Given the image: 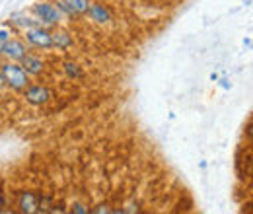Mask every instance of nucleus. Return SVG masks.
Here are the masks:
<instances>
[{"mask_svg": "<svg viewBox=\"0 0 253 214\" xmlns=\"http://www.w3.org/2000/svg\"><path fill=\"white\" fill-rule=\"evenodd\" d=\"M220 86H222V88H230V84H228V80H220Z\"/></svg>", "mask_w": 253, "mask_h": 214, "instance_id": "f3484780", "label": "nucleus"}, {"mask_svg": "<svg viewBox=\"0 0 253 214\" xmlns=\"http://www.w3.org/2000/svg\"><path fill=\"white\" fill-rule=\"evenodd\" d=\"M70 207H72L70 211H72L74 214H90V207H86V205L80 203V201H74Z\"/></svg>", "mask_w": 253, "mask_h": 214, "instance_id": "4468645a", "label": "nucleus"}, {"mask_svg": "<svg viewBox=\"0 0 253 214\" xmlns=\"http://www.w3.org/2000/svg\"><path fill=\"white\" fill-rule=\"evenodd\" d=\"M22 95H24L26 103H30L33 107H45L53 99V92L47 84H33V82L22 92Z\"/></svg>", "mask_w": 253, "mask_h": 214, "instance_id": "39448f33", "label": "nucleus"}, {"mask_svg": "<svg viewBox=\"0 0 253 214\" xmlns=\"http://www.w3.org/2000/svg\"><path fill=\"white\" fill-rule=\"evenodd\" d=\"M86 16H88L94 24H97V26H109L111 20H113V14H111L109 6H107L105 2H101V0H92V2H90V8H88Z\"/></svg>", "mask_w": 253, "mask_h": 214, "instance_id": "423d86ee", "label": "nucleus"}, {"mask_svg": "<svg viewBox=\"0 0 253 214\" xmlns=\"http://www.w3.org/2000/svg\"><path fill=\"white\" fill-rule=\"evenodd\" d=\"M30 14L35 18V22L43 28H57V26H63V14L61 10L55 6L53 0H35L30 8Z\"/></svg>", "mask_w": 253, "mask_h": 214, "instance_id": "f03ea898", "label": "nucleus"}, {"mask_svg": "<svg viewBox=\"0 0 253 214\" xmlns=\"http://www.w3.org/2000/svg\"><path fill=\"white\" fill-rule=\"evenodd\" d=\"M0 72H2V80H4V88L14 93H22L30 84H32V76L24 70V66L20 62L2 61L0 62Z\"/></svg>", "mask_w": 253, "mask_h": 214, "instance_id": "f257e3e1", "label": "nucleus"}, {"mask_svg": "<svg viewBox=\"0 0 253 214\" xmlns=\"http://www.w3.org/2000/svg\"><path fill=\"white\" fill-rule=\"evenodd\" d=\"M39 199L41 195L37 191H32V189H24L18 193V211L24 214H33V213H39Z\"/></svg>", "mask_w": 253, "mask_h": 214, "instance_id": "0eeeda50", "label": "nucleus"}, {"mask_svg": "<svg viewBox=\"0 0 253 214\" xmlns=\"http://www.w3.org/2000/svg\"><path fill=\"white\" fill-rule=\"evenodd\" d=\"M24 41L28 43L30 49L37 51H51L53 49V39H51V30L43 26H33L30 30L22 31Z\"/></svg>", "mask_w": 253, "mask_h": 214, "instance_id": "7ed1b4c3", "label": "nucleus"}, {"mask_svg": "<svg viewBox=\"0 0 253 214\" xmlns=\"http://www.w3.org/2000/svg\"><path fill=\"white\" fill-rule=\"evenodd\" d=\"M244 45H246V47H252V39H250V37H248V39H244Z\"/></svg>", "mask_w": 253, "mask_h": 214, "instance_id": "a211bd4d", "label": "nucleus"}, {"mask_svg": "<svg viewBox=\"0 0 253 214\" xmlns=\"http://www.w3.org/2000/svg\"><path fill=\"white\" fill-rule=\"evenodd\" d=\"M0 90H4V80H2V72H0Z\"/></svg>", "mask_w": 253, "mask_h": 214, "instance_id": "6ab92c4d", "label": "nucleus"}, {"mask_svg": "<svg viewBox=\"0 0 253 214\" xmlns=\"http://www.w3.org/2000/svg\"><path fill=\"white\" fill-rule=\"evenodd\" d=\"M51 39H53V49L57 51H70L74 47V35L66 30L64 26H57L51 30Z\"/></svg>", "mask_w": 253, "mask_h": 214, "instance_id": "1a4fd4ad", "label": "nucleus"}, {"mask_svg": "<svg viewBox=\"0 0 253 214\" xmlns=\"http://www.w3.org/2000/svg\"><path fill=\"white\" fill-rule=\"evenodd\" d=\"M64 2L74 10L76 16H86V12H88L92 0H64Z\"/></svg>", "mask_w": 253, "mask_h": 214, "instance_id": "f8f14e48", "label": "nucleus"}, {"mask_svg": "<svg viewBox=\"0 0 253 214\" xmlns=\"http://www.w3.org/2000/svg\"><path fill=\"white\" fill-rule=\"evenodd\" d=\"M90 213L92 214H111L115 213V209H111V205L109 203H101V205H95L94 209H90Z\"/></svg>", "mask_w": 253, "mask_h": 214, "instance_id": "ddd939ff", "label": "nucleus"}, {"mask_svg": "<svg viewBox=\"0 0 253 214\" xmlns=\"http://www.w3.org/2000/svg\"><path fill=\"white\" fill-rule=\"evenodd\" d=\"M63 72L66 74L68 80H80L84 76V70L82 66L76 61H64L63 62Z\"/></svg>", "mask_w": 253, "mask_h": 214, "instance_id": "9b49d317", "label": "nucleus"}, {"mask_svg": "<svg viewBox=\"0 0 253 214\" xmlns=\"http://www.w3.org/2000/svg\"><path fill=\"white\" fill-rule=\"evenodd\" d=\"M6 205H8V201H6V193L0 189V213L4 211V207H6Z\"/></svg>", "mask_w": 253, "mask_h": 214, "instance_id": "dca6fc26", "label": "nucleus"}, {"mask_svg": "<svg viewBox=\"0 0 253 214\" xmlns=\"http://www.w3.org/2000/svg\"><path fill=\"white\" fill-rule=\"evenodd\" d=\"M0 62H2V57H0Z\"/></svg>", "mask_w": 253, "mask_h": 214, "instance_id": "aec40b11", "label": "nucleus"}, {"mask_svg": "<svg viewBox=\"0 0 253 214\" xmlns=\"http://www.w3.org/2000/svg\"><path fill=\"white\" fill-rule=\"evenodd\" d=\"M12 35H14V31L8 30V28H2V30H0V43H4L6 39H10Z\"/></svg>", "mask_w": 253, "mask_h": 214, "instance_id": "2eb2a0df", "label": "nucleus"}, {"mask_svg": "<svg viewBox=\"0 0 253 214\" xmlns=\"http://www.w3.org/2000/svg\"><path fill=\"white\" fill-rule=\"evenodd\" d=\"M20 64L24 66V70H26L32 78H39V76L45 74V70H47V61H45L41 55L33 53V51H30V53L20 61Z\"/></svg>", "mask_w": 253, "mask_h": 214, "instance_id": "6e6552de", "label": "nucleus"}, {"mask_svg": "<svg viewBox=\"0 0 253 214\" xmlns=\"http://www.w3.org/2000/svg\"><path fill=\"white\" fill-rule=\"evenodd\" d=\"M30 51L32 49L28 47V43L24 41V37H18V35H12L4 43H0V57H2V61L20 62Z\"/></svg>", "mask_w": 253, "mask_h": 214, "instance_id": "20e7f679", "label": "nucleus"}, {"mask_svg": "<svg viewBox=\"0 0 253 214\" xmlns=\"http://www.w3.org/2000/svg\"><path fill=\"white\" fill-rule=\"evenodd\" d=\"M8 26H10V30L12 31H26L33 28V26H39L37 22H35V18H33L30 12H14V14H10V18H8Z\"/></svg>", "mask_w": 253, "mask_h": 214, "instance_id": "9d476101", "label": "nucleus"}]
</instances>
